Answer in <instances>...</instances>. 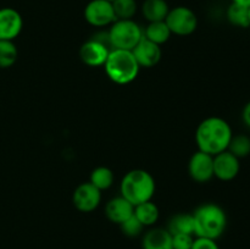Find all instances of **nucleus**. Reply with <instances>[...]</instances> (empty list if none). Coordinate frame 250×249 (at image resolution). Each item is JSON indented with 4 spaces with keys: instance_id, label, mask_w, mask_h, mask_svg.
I'll list each match as a JSON object with an SVG mask.
<instances>
[{
    "instance_id": "obj_23",
    "label": "nucleus",
    "mask_w": 250,
    "mask_h": 249,
    "mask_svg": "<svg viewBox=\"0 0 250 249\" xmlns=\"http://www.w3.org/2000/svg\"><path fill=\"white\" fill-rule=\"evenodd\" d=\"M112 7L117 20H132L136 15L138 5L137 0H114Z\"/></svg>"
},
{
    "instance_id": "obj_2",
    "label": "nucleus",
    "mask_w": 250,
    "mask_h": 249,
    "mask_svg": "<svg viewBox=\"0 0 250 249\" xmlns=\"http://www.w3.org/2000/svg\"><path fill=\"white\" fill-rule=\"evenodd\" d=\"M155 180L148 171L136 168L122 177L120 185L121 197L128 200L133 207L149 202L155 194Z\"/></svg>"
},
{
    "instance_id": "obj_8",
    "label": "nucleus",
    "mask_w": 250,
    "mask_h": 249,
    "mask_svg": "<svg viewBox=\"0 0 250 249\" xmlns=\"http://www.w3.org/2000/svg\"><path fill=\"white\" fill-rule=\"evenodd\" d=\"M102 202V190L98 189L90 182L81 183L75 189L72 203L76 209L82 212H92L97 209Z\"/></svg>"
},
{
    "instance_id": "obj_4",
    "label": "nucleus",
    "mask_w": 250,
    "mask_h": 249,
    "mask_svg": "<svg viewBox=\"0 0 250 249\" xmlns=\"http://www.w3.org/2000/svg\"><path fill=\"white\" fill-rule=\"evenodd\" d=\"M107 77L117 84H128L138 76L141 66L129 50L112 49L104 63Z\"/></svg>"
},
{
    "instance_id": "obj_31",
    "label": "nucleus",
    "mask_w": 250,
    "mask_h": 249,
    "mask_svg": "<svg viewBox=\"0 0 250 249\" xmlns=\"http://www.w3.org/2000/svg\"><path fill=\"white\" fill-rule=\"evenodd\" d=\"M107 1H111L112 2V1H114V0H107Z\"/></svg>"
},
{
    "instance_id": "obj_17",
    "label": "nucleus",
    "mask_w": 250,
    "mask_h": 249,
    "mask_svg": "<svg viewBox=\"0 0 250 249\" xmlns=\"http://www.w3.org/2000/svg\"><path fill=\"white\" fill-rule=\"evenodd\" d=\"M171 31L168 29L167 24L165 21H158V22H149L146 29H143V36L148 41L153 42V43L161 45L165 44L166 42L170 39Z\"/></svg>"
},
{
    "instance_id": "obj_20",
    "label": "nucleus",
    "mask_w": 250,
    "mask_h": 249,
    "mask_svg": "<svg viewBox=\"0 0 250 249\" xmlns=\"http://www.w3.org/2000/svg\"><path fill=\"white\" fill-rule=\"evenodd\" d=\"M115 176L111 168L106 166H99L94 168L90 173L89 182L98 188L99 190H106L114 185Z\"/></svg>"
},
{
    "instance_id": "obj_16",
    "label": "nucleus",
    "mask_w": 250,
    "mask_h": 249,
    "mask_svg": "<svg viewBox=\"0 0 250 249\" xmlns=\"http://www.w3.org/2000/svg\"><path fill=\"white\" fill-rule=\"evenodd\" d=\"M170 7L166 0H146L142 5V14L148 22L165 21Z\"/></svg>"
},
{
    "instance_id": "obj_10",
    "label": "nucleus",
    "mask_w": 250,
    "mask_h": 249,
    "mask_svg": "<svg viewBox=\"0 0 250 249\" xmlns=\"http://www.w3.org/2000/svg\"><path fill=\"white\" fill-rule=\"evenodd\" d=\"M23 27L21 14L12 7L0 9V41H12L20 36Z\"/></svg>"
},
{
    "instance_id": "obj_30",
    "label": "nucleus",
    "mask_w": 250,
    "mask_h": 249,
    "mask_svg": "<svg viewBox=\"0 0 250 249\" xmlns=\"http://www.w3.org/2000/svg\"><path fill=\"white\" fill-rule=\"evenodd\" d=\"M248 12H249V23H250V6L248 7Z\"/></svg>"
},
{
    "instance_id": "obj_15",
    "label": "nucleus",
    "mask_w": 250,
    "mask_h": 249,
    "mask_svg": "<svg viewBox=\"0 0 250 249\" xmlns=\"http://www.w3.org/2000/svg\"><path fill=\"white\" fill-rule=\"evenodd\" d=\"M143 249H173L172 234L164 228H153L146 232L142 242Z\"/></svg>"
},
{
    "instance_id": "obj_22",
    "label": "nucleus",
    "mask_w": 250,
    "mask_h": 249,
    "mask_svg": "<svg viewBox=\"0 0 250 249\" xmlns=\"http://www.w3.org/2000/svg\"><path fill=\"white\" fill-rule=\"evenodd\" d=\"M19 50L12 41H0V68H9L17 61Z\"/></svg>"
},
{
    "instance_id": "obj_18",
    "label": "nucleus",
    "mask_w": 250,
    "mask_h": 249,
    "mask_svg": "<svg viewBox=\"0 0 250 249\" xmlns=\"http://www.w3.org/2000/svg\"><path fill=\"white\" fill-rule=\"evenodd\" d=\"M134 216L142 222L144 227L146 226H153L156 221L159 220V208L156 207L155 203L151 200L146 203H142L134 207Z\"/></svg>"
},
{
    "instance_id": "obj_13",
    "label": "nucleus",
    "mask_w": 250,
    "mask_h": 249,
    "mask_svg": "<svg viewBox=\"0 0 250 249\" xmlns=\"http://www.w3.org/2000/svg\"><path fill=\"white\" fill-rule=\"evenodd\" d=\"M137 62L141 67H153L158 65L159 61L161 60V48L158 44L143 38L139 41V43L132 50Z\"/></svg>"
},
{
    "instance_id": "obj_14",
    "label": "nucleus",
    "mask_w": 250,
    "mask_h": 249,
    "mask_svg": "<svg viewBox=\"0 0 250 249\" xmlns=\"http://www.w3.org/2000/svg\"><path fill=\"white\" fill-rule=\"evenodd\" d=\"M134 212V207L125 199L124 197H116L109 200L105 207V214L107 219L114 224L121 225L122 222L126 221L128 217H131Z\"/></svg>"
},
{
    "instance_id": "obj_25",
    "label": "nucleus",
    "mask_w": 250,
    "mask_h": 249,
    "mask_svg": "<svg viewBox=\"0 0 250 249\" xmlns=\"http://www.w3.org/2000/svg\"><path fill=\"white\" fill-rule=\"evenodd\" d=\"M120 227H121V231L124 232V234H126L127 237L139 236L144 228V226L142 225V222L139 221L136 216H134V214L132 215L131 217H128L126 221L122 222V224L120 225Z\"/></svg>"
},
{
    "instance_id": "obj_26",
    "label": "nucleus",
    "mask_w": 250,
    "mask_h": 249,
    "mask_svg": "<svg viewBox=\"0 0 250 249\" xmlns=\"http://www.w3.org/2000/svg\"><path fill=\"white\" fill-rule=\"evenodd\" d=\"M193 238L192 234L177 233L172 234V248L173 249H192Z\"/></svg>"
},
{
    "instance_id": "obj_27",
    "label": "nucleus",
    "mask_w": 250,
    "mask_h": 249,
    "mask_svg": "<svg viewBox=\"0 0 250 249\" xmlns=\"http://www.w3.org/2000/svg\"><path fill=\"white\" fill-rule=\"evenodd\" d=\"M192 249H220L219 244L215 239L204 238V237H197L193 242Z\"/></svg>"
},
{
    "instance_id": "obj_7",
    "label": "nucleus",
    "mask_w": 250,
    "mask_h": 249,
    "mask_svg": "<svg viewBox=\"0 0 250 249\" xmlns=\"http://www.w3.org/2000/svg\"><path fill=\"white\" fill-rule=\"evenodd\" d=\"M84 19L93 27L111 26L117 20L112 2L107 0H90L84 7Z\"/></svg>"
},
{
    "instance_id": "obj_11",
    "label": "nucleus",
    "mask_w": 250,
    "mask_h": 249,
    "mask_svg": "<svg viewBox=\"0 0 250 249\" xmlns=\"http://www.w3.org/2000/svg\"><path fill=\"white\" fill-rule=\"evenodd\" d=\"M241 170L239 159L225 150L214 156V177L221 181H232L237 177Z\"/></svg>"
},
{
    "instance_id": "obj_6",
    "label": "nucleus",
    "mask_w": 250,
    "mask_h": 249,
    "mask_svg": "<svg viewBox=\"0 0 250 249\" xmlns=\"http://www.w3.org/2000/svg\"><path fill=\"white\" fill-rule=\"evenodd\" d=\"M165 22L171 33L181 37L189 36L198 27L197 15L187 6H176L170 9Z\"/></svg>"
},
{
    "instance_id": "obj_19",
    "label": "nucleus",
    "mask_w": 250,
    "mask_h": 249,
    "mask_svg": "<svg viewBox=\"0 0 250 249\" xmlns=\"http://www.w3.org/2000/svg\"><path fill=\"white\" fill-rule=\"evenodd\" d=\"M167 231L171 234L187 233L194 236V219L192 214H177L168 222Z\"/></svg>"
},
{
    "instance_id": "obj_1",
    "label": "nucleus",
    "mask_w": 250,
    "mask_h": 249,
    "mask_svg": "<svg viewBox=\"0 0 250 249\" xmlns=\"http://www.w3.org/2000/svg\"><path fill=\"white\" fill-rule=\"evenodd\" d=\"M232 137L233 133L229 122L217 116L203 120L195 132L198 150L212 156L227 150Z\"/></svg>"
},
{
    "instance_id": "obj_28",
    "label": "nucleus",
    "mask_w": 250,
    "mask_h": 249,
    "mask_svg": "<svg viewBox=\"0 0 250 249\" xmlns=\"http://www.w3.org/2000/svg\"><path fill=\"white\" fill-rule=\"evenodd\" d=\"M242 117H243L244 124L250 127V102L247 103L246 106H244L243 112H242Z\"/></svg>"
},
{
    "instance_id": "obj_21",
    "label": "nucleus",
    "mask_w": 250,
    "mask_h": 249,
    "mask_svg": "<svg viewBox=\"0 0 250 249\" xmlns=\"http://www.w3.org/2000/svg\"><path fill=\"white\" fill-rule=\"evenodd\" d=\"M226 16L229 23L233 24V26L242 27V28L250 27L249 12L248 7L247 6L236 4V2H232L229 6V9H227Z\"/></svg>"
},
{
    "instance_id": "obj_24",
    "label": "nucleus",
    "mask_w": 250,
    "mask_h": 249,
    "mask_svg": "<svg viewBox=\"0 0 250 249\" xmlns=\"http://www.w3.org/2000/svg\"><path fill=\"white\" fill-rule=\"evenodd\" d=\"M229 153L233 154L238 159L246 158L250 154V137L246 134H237L232 137L229 145L227 148Z\"/></svg>"
},
{
    "instance_id": "obj_5",
    "label": "nucleus",
    "mask_w": 250,
    "mask_h": 249,
    "mask_svg": "<svg viewBox=\"0 0 250 249\" xmlns=\"http://www.w3.org/2000/svg\"><path fill=\"white\" fill-rule=\"evenodd\" d=\"M107 33L111 48L121 50L132 51L143 38V29L133 20H116Z\"/></svg>"
},
{
    "instance_id": "obj_29",
    "label": "nucleus",
    "mask_w": 250,
    "mask_h": 249,
    "mask_svg": "<svg viewBox=\"0 0 250 249\" xmlns=\"http://www.w3.org/2000/svg\"><path fill=\"white\" fill-rule=\"evenodd\" d=\"M232 2H236V4L243 5V6L247 7L250 6V0H232Z\"/></svg>"
},
{
    "instance_id": "obj_3",
    "label": "nucleus",
    "mask_w": 250,
    "mask_h": 249,
    "mask_svg": "<svg viewBox=\"0 0 250 249\" xmlns=\"http://www.w3.org/2000/svg\"><path fill=\"white\" fill-rule=\"evenodd\" d=\"M194 236L215 239L224 234L227 226V216L225 210L214 203L200 205L194 212Z\"/></svg>"
},
{
    "instance_id": "obj_9",
    "label": "nucleus",
    "mask_w": 250,
    "mask_h": 249,
    "mask_svg": "<svg viewBox=\"0 0 250 249\" xmlns=\"http://www.w3.org/2000/svg\"><path fill=\"white\" fill-rule=\"evenodd\" d=\"M188 172L195 182H209L214 177V156L202 150L195 151L188 164Z\"/></svg>"
},
{
    "instance_id": "obj_12",
    "label": "nucleus",
    "mask_w": 250,
    "mask_h": 249,
    "mask_svg": "<svg viewBox=\"0 0 250 249\" xmlns=\"http://www.w3.org/2000/svg\"><path fill=\"white\" fill-rule=\"evenodd\" d=\"M110 51L111 49L92 38L81 46L80 58L87 66L98 67V66H104Z\"/></svg>"
}]
</instances>
